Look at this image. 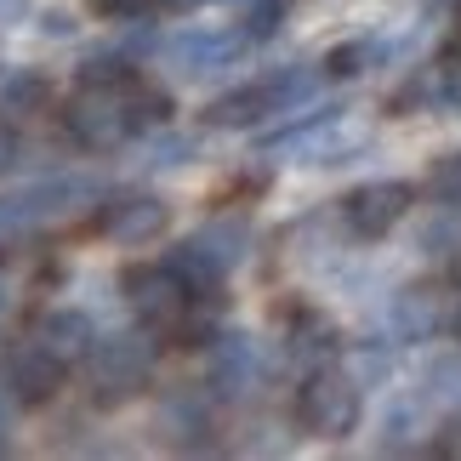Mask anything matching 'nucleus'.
I'll return each instance as SVG.
<instances>
[{"label": "nucleus", "mask_w": 461, "mask_h": 461, "mask_svg": "<svg viewBox=\"0 0 461 461\" xmlns=\"http://www.w3.org/2000/svg\"><path fill=\"white\" fill-rule=\"evenodd\" d=\"M159 120H166V97L149 92L137 75H114V80L80 86V92L68 97V109H63L68 137H75L80 149H92V154L120 149L131 131L159 126Z\"/></svg>", "instance_id": "1"}, {"label": "nucleus", "mask_w": 461, "mask_h": 461, "mask_svg": "<svg viewBox=\"0 0 461 461\" xmlns=\"http://www.w3.org/2000/svg\"><path fill=\"white\" fill-rule=\"evenodd\" d=\"M313 86H319V75L313 68H274V75H262V80H251V86H240V92H228V97H217L205 109V120L211 126H257L262 114H285V109H296V103H308L313 97Z\"/></svg>", "instance_id": "2"}, {"label": "nucleus", "mask_w": 461, "mask_h": 461, "mask_svg": "<svg viewBox=\"0 0 461 461\" xmlns=\"http://www.w3.org/2000/svg\"><path fill=\"white\" fill-rule=\"evenodd\" d=\"M245 245H251V228H245L240 217H217V222H205L200 234H188L183 245L171 251V268L194 285V296L200 291H217L228 268L245 257Z\"/></svg>", "instance_id": "3"}, {"label": "nucleus", "mask_w": 461, "mask_h": 461, "mask_svg": "<svg viewBox=\"0 0 461 461\" xmlns=\"http://www.w3.org/2000/svg\"><path fill=\"white\" fill-rule=\"evenodd\" d=\"M86 200H97V183H86V176H46V183H29L17 194H0V245L41 228V222L68 217Z\"/></svg>", "instance_id": "4"}, {"label": "nucleus", "mask_w": 461, "mask_h": 461, "mask_svg": "<svg viewBox=\"0 0 461 461\" xmlns=\"http://www.w3.org/2000/svg\"><path fill=\"white\" fill-rule=\"evenodd\" d=\"M359 411H365L359 382L342 376V370H313L303 393H296V416H303V428L313 438H348L359 428Z\"/></svg>", "instance_id": "5"}, {"label": "nucleus", "mask_w": 461, "mask_h": 461, "mask_svg": "<svg viewBox=\"0 0 461 461\" xmlns=\"http://www.w3.org/2000/svg\"><path fill=\"white\" fill-rule=\"evenodd\" d=\"M149 370H154L149 336H103V342H92V393L103 404H120V399L143 393Z\"/></svg>", "instance_id": "6"}, {"label": "nucleus", "mask_w": 461, "mask_h": 461, "mask_svg": "<svg viewBox=\"0 0 461 461\" xmlns=\"http://www.w3.org/2000/svg\"><path fill=\"white\" fill-rule=\"evenodd\" d=\"M126 303L137 308L149 330H176L188 319V303H194V285L171 268H131L126 274Z\"/></svg>", "instance_id": "7"}, {"label": "nucleus", "mask_w": 461, "mask_h": 461, "mask_svg": "<svg viewBox=\"0 0 461 461\" xmlns=\"http://www.w3.org/2000/svg\"><path fill=\"white\" fill-rule=\"evenodd\" d=\"M274 149L291 154L296 166H342L353 149H365V126L348 120V114H319V120H308V126H296V131H279Z\"/></svg>", "instance_id": "8"}, {"label": "nucleus", "mask_w": 461, "mask_h": 461, "mask_svg": "<svg viewBox=\"0 0 461 461\" xmlns=\"http://www.w3.org/2000/svg\"><path fill=\"white\" fill-rule=\"evenodd\" d=\"M245 46H251V41H245V29H183V34H171L166 63L183 68V75H217V68H234L240 63Z\"/></svg>", "instance_id": "9"}, {"label": "nucleus", "mask_w": 461, "mask_h": 461, "mask_svg": "<svg viewBox=\"0 0 461 461\" xmlns=\"http://www.w3.org/2000/svg\"><path fill=\"white\" fill-rule=\"evenodd\" d=\"M58 382H63V365L51 359V353L34 342V336H29L23 348L0 353V387H6V399H17V404H41V399L58 393Z\"/></svg>", "instance_id": "10"}, {"label": "nucleus", "mask_w": 461, "mask_h": 461, "mask_svg": "<svg viewBox=\"0 0 461 461\" xmlns=\"http://www.w3.org/2000/svg\"><path fill=\"white\" fill-rule=\"evenodd\" d=\"M404 211H411V183H365V188H353L342 200V217H348V228L359 240L393 234Z\"/></svg>", "instance_id": "11"}, {"label": "nucleus", "mask_w": 461, "mask_h": 461, "mask_svg": "<svg viewBox=\"0 0 461 461\" xmlns=\"http://www.w3.org/2000/svg\"><path fill=\"white\" fill-rule=\"evenodd\" d=\"M445 319H450L445 291H433V285H411L387 303V330H393L399 342H428V336L445 330Z\"/></svg>", "instance_id": "12"}, {"label": "nucleus", "mask_w": 461, "mask_h": 461, "mask_svg": "<svg viewBox=\"0 0 461 461\" xmlns=\"http://www.w3.org/2000/svg\"><path fill=\"white\" fill-rule=\"evenodd\" d=\"M257 342L251 336H217V342H211V387H217L222 399H240V393H251L257 387Z\"/></svg>", "instance_id": "13"}, {"label": "nucleus", "mask_w": 461, "mask_h": 461, "mask_svg": "<svg viewBox=\"0 0 461 461\" xmlns=\"http://www.w3.org/2000/svg\"><path fill=\"white\" fill-rule=\"evenodd\" d=\"M34 342H41V348L51 353V359H58V365L68 370V365L92 359L97 330H92V319H86L80 308H58V313H46L41 325H34Z\"/></svg>", "instance_id": "14"}, {"label": "nucleus", "mask_w": 461, "mask_h": 461, "mask_svg": "<svg viewBox=\"0 0 461 461\" xmlns=\"http://www.w3.org/2000/svg\"><path fill=\"white\" fill-rule=\"evenodd\" d=\"M159 228H166V200L159 194H126V200H114L103 211V234L120 245H143Z\"/></svg>", "instance_id": "15"}, {"label": "nucleus", "mask_w": 461, "mask_h": 461, "mask_svg": "<svg viewBox=\"0 0 461 461\" xmlns=\"http://www.w3.org/2000/svg\"><path fill=\"white\" fill-rule=\"evenodd\" d=\"M285 348H291V359H330L336 353V325L325 313H291V336H285Z\"/></svg>", "instance_id": "16"}, {"label": "nucleus", "mask_w": 461, "mask_h": 461, "mask_svg": "<svg viewBox=\"0 0 461 461\" xmlns=\"http://www.w3.org/2000/svg\"><path fill=\"white\" fill-rule=\"evenodd\" d=\"M421 97H428L433 109H456V114H461V51H445V58L428 68Z\"/></svg>", "instance_id": "17"}, {"label": "nucleus", "mask_w": 461, "mask_h": 461, "mask_svg": "<svg viewBox=\"0 0 461 461\" xmlns=\"http://www.w3.org/2000/svg\"><path fill=\"white\" fill-rule=\"evenodd\" d=\"M382 58H387V41H353V46H336L325 58V75L353 80V75H365V68H376Z\"/></svg>", "instance_id": "18"}, {"label": "nucleus", "mask_w": 461, "mask_h": 461, "mask_svg": "<svg viewBox=\"0 0 461 461\" xmlns=\"http://www.w3.org/2000/svg\"><path fill=\"white\" fill-rule=\"evenodd\" d=\"M41 97H46V80H41V75H29V68L0 86V109H6V114H29V109H41Z\"/></svg>", "instance_id": "19"}, {"label": "nucleus", "mask_w": 461, "mask_h": 461, "mask_svg": "<svg viewBox=\"0 0 461 461\" xmlns=\"http://www.w3.org/2000/svg\"><path fill=\"white\" fill-rule=\"evenodd\" d=\"M428 194L438 205H461V154H445L428 176Z\"/></svg>", "instance_id": "20"}, {"label": "nucleus", "mask_w": 461, "mask_h": 461, "mask_svg": "<svg viewBox=\"0 0 461 461\" xmlns=\"http://www.w3.org/2000/svg\"><path fill=\"white\" fill-rule=\"evenodd\" d=\"M428 399H445V404H461V353L438 359L428 370Z\"/></svg>", "instance_id": "21"}, {"label": "nucleus", "mask_w": 461, "mask_h": 461, "mask_svg": "<svg viewBox=\"0 0 461 461\" xmlns=\"http://www.w3.org/2000/svg\"><path fill=\"white\" fill-rule=\"evenodd\" d=\"M279 17H285V0H251V12H245V41H268L279 29Z\"/></svg>", "instance_id": "22"}, {"label": "nucleus", "mask_w": 461, "mask_h": 461, "mask_svg": "<svg viewBox=\"0 0 461 461\" xmlns=\"http://www.w3.org/2000/svg\"><path fill=\"white\" fill-rule=\"evenodd\" d=\"M166 428H171V438H194V433H205V411H200V399L166 404Z\"/></svg>", "instance_id": "23"}, {"label": "nucleus", "mask_w": 461, "mask_h": 461, "mask_svg": "<svg viewBox=\"0 0 461 461\" xmlns=\"http://www.w3.org/2000/svg\"><path fill=\"white\" fill-rule=\"evenodd\" d=\"M411 433H416V404H399L393 416H387V450H411Z\"/></svg>", "instance_id": "24"}, {"label": "nucleus", "mask_w": 461, "mask_h": 461, "mask_svg": "<svg viewBox=\"0 0 461 461\" xmlns=\"http://www.w3.org/2000/svg\"><path fill=\"white\" fill-rule=\"evenodd\" d=\"M188 154H194L188 137H159V143H149V166H183Z\"/></svg>", "instance_id": "25"}, {"label": "nucleus", "mask_w": 461, "mask_h": 461, "mask_svg": "<svg viewBox=\"0 0 461 461\" xmlns=\"http://www.w3.org/2000/svg\"><path fill=\"white\" fill-rule=\"evenodd\" d=\"M41 34L46 41H68V34H75V17L68 12H41Z\"/></svg>", "instance_id": "26"}, {"label": "nucleus", "mask_w": 461, "mask_h": 461, "mask_svg": "<svg viewBox=\"0 0 461 461\" xmlns=\"http://www.w3.org/2000/svg\"><path fill=\"white\" fill-rule=\"evenodd\" d=\"M438 456H450V461H461V416L450 421L445 433H438Z\"/></svg>", "instance_id": "27"}, {"label": "nucleus", "mask_w": 461, "mask_h": 461, "mask_svg": "<svg viewBox=\"0 0 461 461\" xmlns=\"http://www.w3.org/2000/svg\"><path fill=\"white\" fill-rule=\"evenodd\" d=\"M17 166V131L12 126H0V176H6Z\"/></svg>", "instance_id": "28"}, {"label": "nucleus", "mask_w": 461, "mask_h": 461, "mask_svg": "<svg viewBox=\"0 0 461 461\" xmlns=\"http://www.w3.org/2000/svg\"><path fill=\"white\" fill-rule=\"evenodd\" d=\"M29 12V0H0V23H17Z\"/></svg>", "instance_id": "29"}, {"label": "nucleus", "mask_w": 461, "mask_h": 461, "mask_svg": "<svg viewBox=\"0 0 461 461\" xmlns=\"http://www.w3.org/2000/svg\"><path fill=\"white\" fill-rule=\"evenodd\" d=\"M450 330H456V342H461V308H456V313H450Z\"/></svg>", "instance_id": "30"}, {"label": "nucleus", "mask_w": 461, "mask_h": 461, "mask_svg": "<svg viewBox=\"0 0 461 461\" xmlns=\"http://www.w3.org/2000/svg\"><path fill=\"white\" fill-rule=\"evenodd\" d=\"M456 51H461V29H456Z\"/></svg>", "instance_id": "31"}, {"label": "nucleus", "mask_w": 461, "mask_h": 461, "mask_svg": "<svg viewBox=\"0 0 461 461\" xmlns=\"http://www.w3.org/2000/svg\"><path fill=\"white\" fill-rule=\"evenodd\" d=\"M0 303H6V285H0Z\"/></svg>", "instance_id": "32"}]
</instances>
